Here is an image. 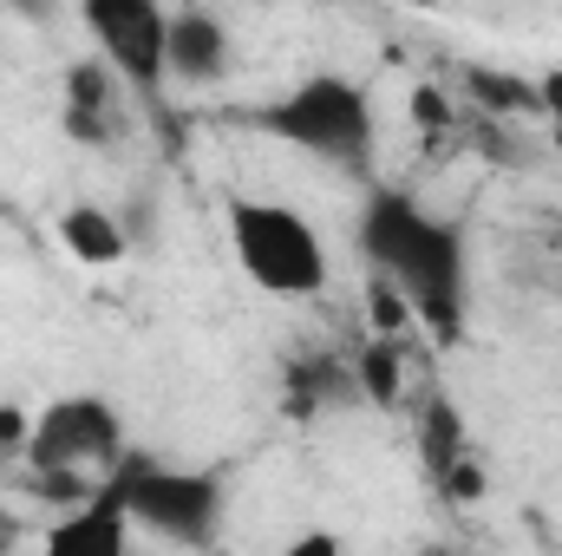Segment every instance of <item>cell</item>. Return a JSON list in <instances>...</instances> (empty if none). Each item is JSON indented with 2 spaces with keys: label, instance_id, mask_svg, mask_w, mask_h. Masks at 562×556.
<instances>
[{
  "label": "cell",
  "instance_id": "cell-13",
  "mask_svg": "<svg viewBox=\"0 0 562 556\" xmlns=\"http://www.w3.org/2000/svg\"><path fill=\"white\" fill-rule=\"evenodd\" d=\"M13 544H20V524H13V518H0V551H13Z\"/></svg>",
  "mask_w": 562,
  "mask_h": 556
},
{
  "label": "cell",
  "instance_id": "cell-3",
  "mask_svg": "<svg viewBox=\"0 0 562 556\" xmlns=\"http://www.w3.org/2000/svg\"><path fill=\"white\" fill-rule=\"evenodd\" d=\"M105 485L119 491V504L132 511V524L164 537V544H183V551H210L223 537V511H229V485L223 471L210 465H164L150 452H125Z\"/></svg>",
  "mask_w": 562,
  "mask_h": 556
},
{
  "label": "cell",
  "instance_id": "cell-6",
  "mask_svg": "<svg viewBox=\"0 0 562 556\" xmlns=\"http://www.w3.org/2000/svg\"><path fill=\"white\" fill-rule=\"evenodd\" d=\"M79 26L92 33V53L125 79L132 92H164V46H170V7L164 0H79Z\"/></svg>",
  "mask_w": 562,
  "mask_h": 556
},
{
  "label": "cell",
  "instance_id": "cell-8",
  "mask_svg": "<svg viewBox=\"0 0 562 556\" xmlns=\"http://www.w3.org/2000/svg\"><path fill=\"white\" fill-rule=\"evenodd\" d=\"M164 73H170V86H216V79L229 73V33H223V20L203 13V7L170 13Z\"/></svg>",
  "mask_w": 562,
  "mask_h": 556
},
{
  "label": "cell",
  "instance_id": "cell-2",
  "mask_svg": "<svg viewBox=\"0 0 562 556\" xmlns=\"http://www.w3.org/2000/svg\"><path fill=\"white\" fill-rule=\"evenodd\" d=\"M256 132H269L276 144L340 170V177H373L380 157V112L373 92L347 73H307L288 92H276L269 105H256Z\"/></svg>",
  "mask_w": 562,
  "mask_h": 556
},
{
  "label": "cell",
  "instance_id": "cell-7",
  "mask_svg": "<svg viewBox=\"0 0 562 556\" xmlns=\"http://www.w3.org/2000/svg\"><path fill=\"white\" fill-rule=\"evenodd\" d=\"M132 531H138V524H132V511H125V504H119V491L99 478L79 504H66V518H59L40 544H46L53 556H125Z\"/></svg>",
  "mask_w": 562,
  "mask_h": 556
},
{
  "label": "cell",
  "instance_id": "cell-5",
  "mask_svg": "<svg viewBox=\"0 0 562 556\" xmlns=\"http://www.w3.org/2000/svg\"><path fill=\"white\" fill-rule=\"evenodd\" d=\"M132 452L125 438V413L105 400V393H59L46 400L33 425H26V471H112L119 458Z\"/></svg>",
  "mask_w": 562,
  "mask_h": 556
},
{
  "label": "cell",
  "instance_id": "cell-1",
  "mask_svg": "<svg viewBox=\"0 0 562 556\" xmlns=\"http://www.w3.org/2000/svg\"><path fill=\"white\" fill-rule=\"evenodd\" d=\"M360 263L373 269V281H386L406 314L419 321L425 334L458 341L464 334V308H471V249L464 230L438 210H425L413 190L373 184L353 223Z\"/></svg>",
  "mask_w": 562,
  "mask_h": 556
},
{
  "label": "cell",
  "instance_id": "cell-16",
  "mask_svg": "<svg viewBox=\"0 0 562 556\" xmlns=\"http://www.w3.org/2000/svg\"><path fill=\"white\" fill-rule=\"evenodd\" d=\"M557 288H562V276H557Z\"/></svg>",
  "mask_w": 562,
  "mask_h": 556
},
{
  "label": "cell",
  "instance_id": "cell-9",
  "mask_svg": "<svg viewBox=\"0 0 562 556\" xmlns=\"http://www.w3.org/2000/svg\"><path fill=\"white\" fill-rule=\"evenodd\" d=\"M59 249L72 256V263H86V269H112V263H125V230H119V216L112 210H99V203H72V210H59Z\"/></svg>",
  "mask_w": 562,
  "mask_h": 556
},
{
  "label": "cell",
  "instance_id": "cell-12",
  "mask_svg": "<svg viewBox=\"0 0 562 556\" xmlns=\"http://www.w3.org/2000/svg\"><path fill=\"white\" fill-rule=\"evenodd\" d=\"M26 425H33V419L20 413V407H0V452H20V445H26Z\"/></svg>",
  "mask_w": 562,
  "mask_h": 556
},
{
  "label": "cell",
  "instance_id": "cell-14",
  "mask_svg": "<svg viewBox=\"0 0 562 556\" xmlns=\"http://www.w3.org/2000/svg\"><path fill=\"white\" fill-rule=\"evenodd\" d=\"M543 99H550V105L562 112V73H557V79H543Z\"/></svg>",
  "mask_w": 562,
  "mask_h": 556
},
{
  "label": "cell",
  "instance_id": "cell-15",
  "mask_svg": "<svg viewBox=\"0 0 562 556\" xmlns=\"http://www.w3.org/2000/svg\"><path fill=\"white\" fill-rule=\"evenodd\" d=\"M7 7H20L26 20H40V13H46V0H7Z\"/></svg>",
  "mask_w": 562,
  "mask_h": 556
},
{
  "label": "cell",
  "instance_id": "cell-10",
  "mask_svg": "<svg viewBox=\"0 0 562 556\" xmlns=\"http://www.w3.org/2000/svg\"><path fill=\"white\" fill-rule=\"evenodd\" d=\"M112 66L99 59V66H79L72 79H66V132L86 144H99V132H105V105H112Z\"/></svg>",
  "mask_w": 562,
  "mask_h": 556
},
{
  "label": "cell",
  "instance_id": "cell-11",
  "mask_svg": "<svg viewBox=\"0 0 562 556\" xmlns=\"http://www.w3.org/2000/svg\"><path fill=\"white\" fill-rule=\"evenodd\" d=\"M353 387H360L367 407H393V400H400V347H393V341L360 347V360H353Z\"/></svg>",
  "mask_w": 562,
  "mask_h": 556
},
{
  "label": "cell",
  "instance_id": "cell-4",
  "mask_svg": "<svg viewBox=\"0 0 562 556\" xmlns=\"http://www.w3.org/2000/svg\"><path fill=\"white\" fill-rule=\"evenodd\" d=\"M223 223H229L236 269L256 281L262 294L307 301V294L327 288V243H321V230L294 203H281V197H229Z\"/></svg>",
  "mask_w": 562,
  "mask_h": 556
}]
</instances>
